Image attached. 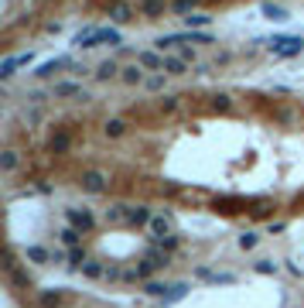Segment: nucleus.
Here are the masks:
<instances>
[{"mask_svg": "<svg viewBox=\"0 0 304 308\" xmlns=\"http://www.w3.org/2000/svg\"><path fill=\"white\" fill-rule=\"evenodd\" d=\"M270 52L277 59H294V55L304 52V38H298V34H277V38H270Z\"/></svg>", "mask_w": 304, "mask_h": 308, "instance_id": "nucleus-1", "label": "nucleus"}, {"mask_svg": "<svg viewBox=\"0 0 304 308\" xmlns=\"http://www.w3.org/2000/svg\"><path fill=\"white\" fill-rule=\"evenodd\" d=\"M106 175L103 171H96V168H89V171H82V178H79V185H82V192H89V195H103L106 192Z\"/></svg>", "mask_w": 304, "mask_h": 308, "instance_id": "nucleus-2", "label": "nucleus"}, {"mask_svg": "<svg viewBox=\"0 0 304 308\" xmlns=\"http://www.w3.org/2000/svg\"><path fill=\"white\" fill-rule=\"evenodd\" d=\"M31 62H34V55H31V52H21V55H7V59L0 62V79H10L14 72H17V69H21V65H31Z\"/></svg>", "mask_w": 304, "mask_h": 308, "instance_id": "nucleus-3", "label": "nucleus"}, {"mask_svg": "<svg viewBox=\"0 0 304 308\" xmlns=\"http://www.w3.org/2000/svg\"><path fill=\"white\" fill-rule=\"evenodd\" d=\"M151 206H127V219H123L127 226H151Z\"/></svg>", "mask_w": 304, "mask_h": 308, "instance_id": "nucleus-4", "label": "nucleus"}, {"mask_svg": "<svg viewBox=\"0 0 304 308\" xmlns=\"http://www.w3.org/2000/svg\"><path fill=\"white\" fill-rule=\"evenodd\" d=\"M52 96H55V99H69V96H76V99H89V92H85L79 82H55V86H52Z\"/></svg>", "mask_w": 304, "mask_h": 308, "instance_id": "nucleus-5", "label": "nucleus"}, {"mask_svg": "<svg viewBox=\"0 0 304 308\" xmlns=\"http://www.w3.org/2000/svg\"><path fill=\"white\" fill-rule=\"evenodd\" d=\"M65 219H69V226H76V230H92V213H85V209H65Z\"/></svg>", "mask_w": 304, "mask_h": 308, "instance_id": "nucleus-6", "label": "nucleus"}, {"mask_svg": "<svg viewBox=\"0 0 304 308\" xmlns=\"http://www.w3.org/2000/svg\"><path fill=\"white\" fill-rule=\"evenodd\" d=\"M164 236H174L171 219H167V216H154V219H151V240H154V243H161Z\"/></svg>", "mask_w": 304, "mask_h": 308, "instance_id": "nucleus-7", "label": "nucleus"}, {"mask_svg": "<svg viewBox=\"0 0 304 308\" xmlns=\"http://www.w3.org/2000/svg\"><path fill=\"white\" fill-rule=\"evenodd\" d=\"M120 79H123L127 86H140V82H147V79H144V65H140V62L123 65V69H120Z\"/></svg>", "mask_w": 304, "mask_h": 308, "instance_id": "nucleus-8", "label": "nucleus"}, {"mask_svg": "<svg viewBox=\"0 0 304 308\" xmlns=\"http://www.w3.org/2000/svg\"><path fill=\"white\" fill-rule=\"evenodd\" d=\"M188 72V62L181 55H164V76H185Z\"/></svg>", "mask_w": 304, "mask_h": 308, "instance_id": "nucleus-9", "label": "nucleus"}, {"mask_svg": "<svg viewBox=\"0 0 304 308\" xmlns=\"http://www.w3.org/2000/svg\"><path fill=\"white\" fill-rule=\"evenodd\" d=\"M72 65H76V62H69V59H52V62H45L34 76H38V79H48V76H55L58 69H72Z\"/></svg>", "mask_w": 304, "mask_h": 308, "instance_id": "nucleus-10", "label": "nucleus"}, {"mask_svg": "<svg viewBox=\"0 0 304 308\" xmlns=\"http://www.w3.org/2000/svg\"><path fill=\"white\" fill-rule=\"evenodd\" d=\"M137 62H140L144 69H154V72H164V55H157V52H140V55H137Z\"/></svg>", "mask_w": 304, "mask_h": 308, "instance_id": "nucleus-11", "label": "nucleus"}, {"mask_svg": "<svg viewBox=\"0 0 304 308\" xmlns=\"http://www.w3.org/2000/svg\"><path fill=\"white\" fill-rule=\"evenodd\" d=\"M120 76V62L116 59H106V62H99V69H96V79L99 82H106V79H116Z\"/></svg>", "mask_w": 304, "mask_h": 308, "instance_id": "nucleus-12", "label": "nucleus"}, {"mask_svg": "<svg viewBox=\"0 0 304 308\" xmlns=\"http://www.w3.org/2000/svg\"><path fill=\"white\" fill-rule=\"evenodd\" d=\"M110 17H113V21H130V17H134V7L123 3V0H113V3H110Z\"/></svg>", "mask_w": 304, "mask_h": 308, "instance_id": "nucleus-13", "label": "nucleus"}, {"mask_svg": "<svg viewBox=\"0 0 304 308\" xmlns=\"http://www.w3.org/2000/svg\"><path fill=\"white\" fill-rule=\"evenodd\" d=\"M96 41H99V45H123V34H120L116 28H99Z\"/></svg>", "mask_w": 304, "mask_h": 308, "instance_id": "nucleus-14", "label": "nucleus"}, {"mask_svg": "<svg viewBox=\"0 0 304 308\" xmlns=\"http://www.w3.org/2000/svg\"><path fill=\"white\" fill-rule=\"evenodd\" d=\"M185 24H188V31H205V28L212 24V17H209V14H188Z\"/></svg>", "mask_w": 304, "mask_h": 308, "instance_id": "nucleus-15", "label": "nucleus"}, {"mask_svg": "<svg viewBox=\"0 0 304 308\" xmlns=\"http://www.w3.org/2000/svg\"><path fill=\"white\" fill-rule=\"evenodd\" d=\"M17 164H21L17 151H3V154H0V171H3V175H10V171H14Z\"/></svg>", "mask_w": 304, "mask_h": 308, "instance_id": "nucleus-16", "label": "nucleus"}, {"mask_svg": "<svg viewBox=\"0 0 304 308\" xmlns=\"http://www.w3.org/2000/svg\"><path fill=\"white\" fill-rule=\"evenodd\" d=\"M24 257H28L31 264H45V260H52V253H48L45 246H28V250H24Z\"/></svg>", "mask_w": 304, "mask_h": 308, "instance_id": "nucleus-17", "label": "nucleus"}, {"mask_svg": "<svg viewBox=\"0 0 304 308\" xmlns=\"http://www.w3.org/2000/svg\"><path fill=\"white\" fill-rule=\"evenodd\" d=\"M82 274H85V277H92V281H96V277H106L103 264H99V260H92V257H89V260L82 264Z\"/></svg>", "mask_w": 304, "mask_h": 308, "instance_id": "nucleus-18", "label": "nucleus"}, {"mask_svg": "<svg viewBox=\"0 0 304 308\" xmlns=\"http://www.w3.org/2000/svg\"><path fill=\"white\" fill-rule=\"evenodd\" d=\"M164 7H167L164 0H144V3H140V14H147V17H157V14H164Z\"/></svg>", "mask_w": 304, "mask_h": 308, "instance_id": "nucleus-19", "label": "nucleus"}, {"mask_svg": "<svg viewBox=\"0 0 304 308\" xmlns=\"http://www.w3.org/2000/svg\"><path fill=\"white\" fill-rule=\"evenodd\" d=\"M123 130H127V123H123L120 117H113V120H106V127H103V134H106V137H120Z\"/></svg>", "mask_w": 304, "mask_h": 308, "instance_id": "nucleus-20", "label": "nucleus"}, {"mask_svg": "<svg viewBox=\"0 0 304 308\" xmlns=\"http://www.w3.org/2000/svg\"><path fill=\"white\" fill-rule=\"evenodd\" d=\"M62 236V243L65 246H79V240H82V230H76V226H65V230L58 233Z\"/></svg>", "mask_w": 304, "mask_h": 308, "instance_id": "nucleus-21", "label": "nucleus"}, {"mask_svg": "<svg viewBox=\"0 0 304 308\" xmlns=\"http://www.w3.org/2000/svg\"><path fill=\"white\" fill-rule=\"evenodd\" d=\"M154 271H157V264H154L151 257H144V260L137 264V271H134V274H137V281H144V277H151Z\"/></svg>", "mask_w": 304, "mask_h": 308, "instance_id": "nucleus-22", "label": "nucleus"}, {"mask_svg": "<svg viewBox=\"0 0 304 308\" xmlns=\"http://www.w3.org/2000/svg\"><path fill=\"white\" fill-rule=\"evenodd\" d=\"M263 17H270V21H287V10L277 7V3H263Z\"/></svg>", "mask_w": 304, "mask_h": 308, "instance_id": "nucleus-23", "label": "nucleus"}, {"mask_svg": "<svg viewBox=\"0 0 304 308\" xmlns=\"http://www.w3.org/2000/svg\"><path fill=\"white\" fill-rule=\"evenodd\" d=\"M195 7H198V0H174L171 3L174 14H195Z\"/></svg>", "mask_w": 304, "mask_h": 308, "instance_id": "nucleus-24", "label": "nucleus"}, {"mask_svg": "<svg viewBox=\"0 0 304 308\" xmlns=\"http://www.w3.org/2000/svg\"><path fill=\"white\" fill-rule=\"evenodd\" d=\"M144 291H147L151 298H164V291H171V288H164L161 281H144Z\"/></svg>", "mask_w": 304, "mask_h": 308, "instance_id": "nucleus-25", "label": "nucleus"}, {"mask_svg": "<svg viewBox=\"0 0 304 308\" xmlns=\"http://www.w3.org/2000/svg\"><path fill=\"white\" fill-rule=\"evenodd\" d=\"M85 260H89V257H85L82 246H72V250H69V267H82Z\"/></svg>", "mask_w": 304, "mask_h": 308, "instance_id": "nucleus-26", "label": "nucleus"}, {"mask_svg": "<svg viewBox=\"0 0 304 308\" xmlns=\"http://www.w3.org/2000/svg\"><path fill=\"white\" fill-rule=\"evenodd\" d=\"M188 295V284H174L167 295H164V305H171V302H178V298H185Z\"/></svg>", "mask_w": 304, "mask_h": 308, "instance_id": "nucleus-27", "label": "nucleus"}, {"mask_svg": "<svg viewBox=\"0 0 304 308\" xmlns=\"http://www.w3.org/2000/svg\"><path fill=\"white\" fill-rule=\"evenodd\" d=\"M58 302H62V295H58V291H41V305H45V308H55Z\"/></svg>", "mask_w": 304, "mask_h": 308, "instance_id": "nucleus-28", "label": "nucleus"}, {"mask_svg": "<svg viewBox=\"0 0 304 308\" xmlns=\"http://www.w3.org/2000/svg\"><path fill=\"white\" fill-rule=\"evenodd\" d=\"M253 267H256V274H277V264L274 260H256Z\"/></svg>", "mask_w": 304, "mask_h": 308, "instance_id": "nucleus-29", "label": "nucleus"}, {"mask_svg": "<svg viewBox=\"0 0 304 308\" xmlns=\"http://www.w3.org/2000/svg\"><path fill=\"white\" fill-rule=\"evenodd\" d=\"M256 240H260L256 233H243V236H239V246H243V250H253V246H256Z\"/></svg>", "mask_w": 304, "mask_h": 308, "instance_id": "nucleus-30", "label": "nucleus"}, {"mask_svg": "<svg viewBox=\"0 0 304 308\" xmlns=\"http://www.w3.org/2000/svg\"><path fill=\"white\" fill-rule=\"evenodd\" d=\"M161 110H164V113H174V110H178V96H164V99H161Z\"/></svg>", "mask_w": 304, "mask_h": 308, "instance_id": "nucleus-31", "label": "nucleus"}, {"mask_svg": "<svg viewBox=\"0 0 304 308\" xmlns=\"http://www.w3.org/2000/svg\"><path fill=\"white\" fill-rule=\"evenodd\" d=\"M52 151H69V137H65V134L52 137Z\"/></svg>", "mask_w": 304, "mask_h": 308, "instance_id": "nucleus-32", "label": "nucleus"}, {"mask_svg": "<svg viewBox=\"0 0 304 308\" xmlns=\"http://www.w3.org/2000/svg\"><path fill=\"white\" fill-rule=\"evenodd\" d=\"M144 86H147L151 92H161V89H164V76H151L147 82H144Z\"/></svg>", "mask_w": 304, "mask_h": 308, "instance_id": "nucleus-33", "label": "nucleus"}, {"mask_svg": "<svg viewBox=\"0 0 304 308\" xmlns=\"http://www.w3.org/2000/svg\"><path fill=\"white\" fill-rule=\"evenodd\" d=\"M181 59H185V62H195V52H192V45H181Z\"/></svg>", "mask_w": 304, "mask_h": 308, "instance_id": "nucleus-34", "label": "nucleus"}, {"mask_svg": "<svg viewBox=\"0 0 304 308\" xmlns=\"http://www.w3.org/2000/svg\"><path fill=\"white\" fill-rule=\"evenodd\" d=\"M216 110H229V96H216Z\"/></svg>", "mask_w": 304, "mask_h": 308, "instance_id": "nucleus-35", "label": "nucleus"}]
</instances>
